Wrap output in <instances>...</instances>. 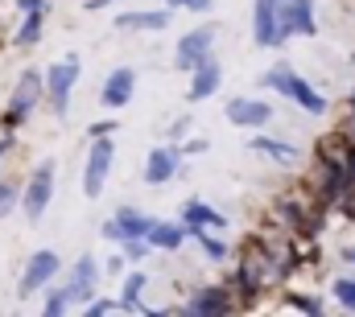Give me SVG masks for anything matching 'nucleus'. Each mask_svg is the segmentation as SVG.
<instances>
[{
	"label": "nucleus",
	"mask_w": 355,
	"mask_h": 317,
	"mask_svg": "<svg viewBox=\"0 0 355 317\" xmlns=\"http://www.w3.org/2000/svg\"><path fill=\"white\" fill-rule=\"evenodd\" d=\"M190 239H198V243H202L207 260H215V264H219V260H227V243H223V239H215L211 231H202V227H190Z\"/></svg>",
	"instance_id": "obj_23"
},
{
	"label": "nucleus",
	"mask_w": 355,
	"mask_h": 317,
	"mask_svg": "<svg viewBox=\"0 0 355 317\" xmlns=\"http://www.w3.org/2000/svg\"><path fill=\"white\" fill-rule=\"evenodd\" d=\"M219 82H223V66L215 62V54L207 58V62H198V71L190 75V103H202V99H211L215 91H219Z\"/></svg>",
	"instance_id": "obj_13"
},
{
	"label": "nucleus",
	"mask_w": 355,
	"mask_h": 317,
	"mask_svg": "<svg viewBox=\"0 0 355 317\" xmlns=\"http://www.w3.org/2000/svg\"><path fill=\"white\" fill-rule=\"evenodd\" d=\"M12 149V136H0V161H4V153Z\"/></svg>",
	"instance_id": "obj_38"
},
{
	"label": "nucleus",
	"mask_w": 355,
	"mask_h": 317,
	"mask_svg": "<svg viewBox=\"0 0 355 317\" xmlns=\"http://www.w3.org/2000/svg\"><path fill=\"white\" fill-rule=\"evenodd\" d=\"M145 284H149V276H145V272H128V276H124L120 305H124L128 314H141V293H145Z\"/></svg>",
	"instance_id": "obj_21"
},
{
	"label": "nucleus",
	"mask_w": 355,
	"mask_h": 317,
	"mask_svg": "<svg viewBox=\"0 0 355 317\" xmlns=\"http://www.w3.org/2000/svg\"><path fill=\"white\" fill-rule=\"evenodd\" d=\"M17 8L21 12H42V8H50V0H17Z\"/></svg>",
	"instance_id": "obj_33"
},
{
	"label": "nucleus",
	"mask_w": 355,
	"mask_h": 317,
	"mask_svg": "<svg viewBox=\"0 0 355 317\" xmlns=\"http://www.w3.org/2000/svg\"><path fill=\"white\" fill-rule=\"evenodd\" d=\"M257 46L281 50V17H277V0H257Z\"/></svg>",
	"instance_id": "obj_14"
},
{
	"label": "nucleus",
	"mask_w": 355,
	"mask_h": 317,
	"mask_svg": "<svg viewBox=\"0 0 355 317\" xmlns=\"http://www.w3.org/2000/svg\"><path fill=\"white\" fill-rule=\"evenodd\" d=\"M343 260H347V264H355V247H343Z\"/></svg>",
	"instance_id": "obj_39"
},
{
	"label": "nucleus",
	"mask_w": 355,
	"mask_h": 317,
	"mask_svg": "<svg viewBox=\"0 0 355 317\" xmlns=\"http://www.w3.org/2000/svg\"><path fill=\"white\" fill-rule=\"evenodd\" d=\"M174 173H186V165H182V149H178V145H162V149H153V153L145 157V169H141L145 185H166Z\"/></svg>",
	"instance_id": "obj_9"
},
{
	"label": "nucleus",
	"mask_w": 355,
	"mask_h": 317,
	"mask_svg": "<svg viewBox=\"0 0 355 317\" xmlns=\"http://www.w3.org/2000/svg\"><path fill=\"white\" fill-rule=\"evenodd\" d=\"M54 173H58L54 161H46V165L33 169V177H29L25 194H21V210H25L29 223H42V215H46V206H50V198H54Z\"/></svg>",
	"instance_id": "obj_3"
},
{
	"label": "nucleus",
	"mask_w": 355,
	"mask_h": 317,
	"mask_svg": "<svg viewBox=\"0 0 355 317\" xmlns=\"http://www.w3.org/2000/svg\"><path fill=\"white\" fill-rule=\"evenodd\" d=\"M116 223L124 227V235L128 239H149L153 235V227H157V219L145 215V210H137V206H120V210H116Z\"/></svg>",
	"instance_id": "obj_16"
},
{
	"label": "nucleus",
	"mask_w": 355,
	"mask_h": 317,
	"mask_svg": "<svg viewBox=\"0 0 355 317\" xmlns=\"http://www.w3.org/2000/svg\"><path fill=\"white\" fill-rule=\"evenodd\" d=\"M232 301H227V289H198L190 293V301L178 309V317H227Z\"/></svg>",
	"instance_id": "obj_10"
},
{
	"label": "nucleus",
	"mask_w": 355,
	"mask_h": 317,
	"mask_svg": "<svg viewBox=\"0 0 355 317\" xmlns=\"http://www.w3.org/2000/svg\"><path fill=\"white\" fill-rule=\"evenodd\" d=\"M352 116H355V95H352Z\"/></svg>",
	"instance_id": "obj_40"
},
{
	"label": "nucleus",
	"mask_w": 355,
	"mask_h": 317,
	"mask_svg": "<svg viewBox=\"0 0 355 317\" xmlns=\"http://www.w3.org/2000/svg\"><path fill=\"white\" fill-rule=\"evenodd\" d=\"M120 247H124V255H128L132 264H141V260H149V251H153V243H149V239H124Z\"/></svg>",
	"instance_id": "obj_26"
},
{
	"label": "nucleus",
	"mask_w": 355,
	"mask_h": 317,
	"mask_svg": "<svg viewBox=\"0 0 355 317\" xmlns=\"http://www.w3.org/2000/svg\"><path fill=\"white\" fill-rule=\"evenodd\" d=\"M186 128H190V120H174L166 132H170V141H182V136H186Z\"/></svg>",
	"instance_id": "obj_34"
},
{
	"label": "nucleus",
	"mask_w": 355,
	"mask_h": 317,
	"mask_svg": "<svg viewBox=\"0 0 355 317\" xmlns=\"http://www.w3.org/2000/svg\"><path fill=\"white\" fill-rule=\"evenodd\" d=\"M99 235L107 239V243H124V227H120V223H116V219H107V223H103V227H99Z\"/></svg>",
	"instance_id": "obj_30"
},
{
	"label": "nucleus",
	"mask_w": 355,
	"mask_h": 317,
	"mask_svg": "<svg viewBox=\"0 0 355 317\" xmlns=\"http://www.w3.org/2000/svg\"><path fill=\"white\" fill-rule=\"evenodd\" d=\"M112 161H116V141H112V136L91 141L87 169H83V194H87V198H99V194H103V181H107V173H112Z\"/></svg>",
	"instance_id": "obj_5"
},
{
	"label": "nucleus",
	"mask_w": 355,
	"mask_h": 317,
	"mask_svg": "<svg viewBox=\"0 0 355 317\" xmlns=\"http://www.w3.org/2000/svg\"><path fill=\"white\" fill-rule=\"evenodd\" d=\"M46 12L50 8H42V12H25V21H21V29H17V46H33L37 37H42V25H46Z\"/></svg>",
	"instance_id": "obj_22"
},
{
	"label": "nucleus",
	"mask_w": 355,
	"mask_h": 317,
	"mask_svg": "<svg viewBox=\"0 0 355 317\" xmlns=\"http://www.w3.org/2000/svg\"><path fill=\"white\" fill-rule=\"evenodd\" d=\"M107 4H112V0H87L83 8H87V12H99V8H107Z\"/></svg>",
	"instance_id": "obj_37"
},
{
	"label": "nucleus",
	"mask_w": 355,
	"mask_h": 317,
	"mask_svg": "<svg viewBox=\"0 0 355 317\" xmlns=\"http://www.w3.org/2000/svg\"><path fill=\"white\" fill-rule=\"evenodd\" d=\"M124 260H128V255H112V260H107V272L120 276V272H124Z\"/></svg>",
	"instance_id": "obj_35"
},
{
	"label": "nucleus",
	"mask_w": 355,
	"mask_h": 317,
	"mask_svg": "<svg viewBox=\"0 0 355 317\" xmlns=\"http://www.w3.org/2000/svg\"><path fill=\"white\" fill-rule=\"evenodd\" d=\"M186 239H190V227H186V223H170V219H157V227H153L149 243H153L157 251H178V247H182Z\"/></svg>",
	"instance_id": "obj_18"
},
{
	"label": "nucleus",
	"mask_w": 355,
	"mask_h": 317,
	"mask_svg": "<svg viewBox=\"0 0 355 317\" xmlns=\"http://www.w3.org/2000/svg\"><path fill=\"white\" fill-rule=\"evenodd\" d=\"M79 75H83L79 54H71V58H62V62H54V66L46 71V95H50V107H54L58 116H67V107H71V91H75Z\"/></svg>",
	"instance_id": "obj_2"
},
{
	"label": "nucleus",
	"mask_w": 355,
	"mask_h": 317,
	"mask_svg": "<svg viewBox=\"0 0 355 317\" xmlns=\"http://www.w3.org/2000/svg\"><path fill=\"white\" fill-rule=\"evenodd\" d=\"M37 99H42V75L37 71H25L17 87H12V103H8V111H4V128L12 132V128H21L25 124V116L37 107Z\"/></svg>",
	"instance_id": "obj_8"
},
{
	"label": "nucleus",
	"mask_w": 355,
	"mask_h": 317,
	"mask_svg": "<svg viewBox=\"0 0 355 317\" xmlns=\"http://www.w3.org/2000/svg\"><path fill=\"white\" fill-rule=\"evenodd\" d=\"M248 149H257V153H265V157L281 161V165L297 161V149H293V145H285V141H272V136H252V141H248Z\"/></svg>",
	"instance_id": "obj_20"
},
{
	"label": "nucleus",
	"mask_w": 355,
	"mask_h": 317,
	"mask_svg": "<svg viewBox=\"0 0 355 317\" xmlns=\"http://www.w3.org/2000/svg\"><path fill=\"white\" fill-rule=\"evenodd\" d=\"M67 305H71L67 289H54V293L46 297V309H42V317H62V314H67Z\"/></svg>",
	"instance_id": "obj_25"
},
{
	"label": "nucleus",
	"mask_w": 355,
	"mask_h": 317,
	"mask_svg": "<svg viewBox=\"0 0 355 317\" xmlns=\"http://www.w3.org/2000/svg\"><path fill=\"white\" fill-rule=\"evenodd\" d=\"M289 305H293V309H302L306 317H322V305H318L314 297H302V293H289Z\"/></svg>",
	"instance_id": "obj_27"
},
{
	"label": "nucleus",
	"mask_w": 355,
	"mask_h": 317,
	"mask_svg": "<svg viewBox=\"0 0 355 317\" xmlns=\"http://www.w3.org/2000/svg\"><path fill=\"white\" fill-rule=\"evenodd\" d=\"M58 268H62V260H58V251H33L29 255V264H25V272H21V284H17V297H33V293H42L54 276H58Z\"/></svg>",
	"instance_id": "obj_7"
},
{
	"label": "nucleus",
	"mask_w": 355,
	"mask_h": 317,
	"mask_svg": "<svg viewBox=\"0 0 355 317\" xmlns=\"http://www.w3.org/2000/svg\"><path fill=\"white\" fill-rule=\"evenodd\" d=\"M166 4H170V8H190V12H207L215 0H166Z\"/></svg>",
	"instance_id": "obj_31"
},
{
	"label": "nucleus",
	"mask_w": 355,
	"mask_h": 317,
	"mask_svg": "<svg viewBox=\"0 0 355 317\" xmlns=\"http://www.w3.org/2000/svg\"><path fill=\"white\" fill-rule=\"evenodd\" d=\"M17 202H21V194H17L12 185H4V181H0V219H8V210H12Z\"/></svg>",
	"instance_id": "obj_29"
},
{
	"label": "nucleus",
	"mask_w": 355,
	"mask_h": 317,
	"mask_svg": "<svg viewBox=\"0 0 355 317\" xmlns=\"http://www.w3.org/2000/svg\"><path fill=\"white\" fill-rule=\"evenodd\" d=\"M112 132H116V120H103V124H91V128H87L91 141H99V136H112Z\"/></svg>",
	"instance_id": "obj_32"
},
{
	"label": "nucleus",
	"mask_w": 355,
	"mask_h": 317,
	"mask_svg": "<svg viewBox=\"0 0 355 317\" xmlns=\"http://www.w3.org/2000/svg\"><path fill=\"white\" fill-rule=\"evenodd\" d=\"M211 50H215V25H198V29H190V33H182V37H178L174 66L194 75V71H198V62H207V58H211Z\"/></svg>",
	"instance_id": "obj_4"
},
{
	"label": "nucleus",
	"mask_w": 355,
	"mask_h": 317,
	"mask_svg": "<svg viewBox=\"0 0 355 317\" xmlns=\"http://www.w3.org/2000/svg\"><path fill=\"white\" fill-rule=\"evenodd\" d=\"M132 91H137V71L132 66H116L99 87V103L103 107H124L132 99Z\"/></svg>",
	"instance_id": "obj_11"
},
{
	"label": "nucleus",
	"mask_w": 355,
	"mask_h": 317,
	"mask_svg": "<svg viewBox=\"0 0 355 317\" xmlns=\"http://www.w3.org/2000/svg\"><path fill=\"white\" fill-rule=\"evenodd\" d=\"M182 153H207V141H186V149Z\"/></svg>",
	"instance_id": "obj_36"
},
{
	"label": "nucleus",
	"mask_w": 355,
	"mask_h": 317,
	"mask_svg": "<svg viewBox=\"0 0 355 317\" xmlns=\"http://www.w3.org/2000/svg\"><path fill=\"white\" fill-rule=\"evenodd\" d=\"M227 120L236 128H265L268 120H272V107H268L265 99H232L227 103Z\"/></svg>",
	"instance_id": "obj_12"
},
{
	"label": "nucleus",
	"mask_w": 355,
	"mask_h": 317,
	"mask_svg": "<svg viewBox=\"0 0 355 317\" xmlns=\"http://www.w3.org/2000/svg\"><path fill=\"white\" fill-rule=\"evenodd\" d=\"M182 223H186V227H202V231H207V227H211V231H223V227H227V219H223L215 206H207V202H186V206H182Z\"/></svg>",
	"instance_id": "obj_17"
},
{
	"label": "nucleus",
	"mask_w": 355,
	"mask_h": 317,
	"mask_svg": "<svg viewBox=\"0 0 355 317\" xmlns=\"http://www.w3.org/2000/svg\"><path fill=\"white\" fill-rule=\"evenodd\" d=\"M170 25V12H120L116 17V29H166Z\"/></svg>",
	"instance_id": "obj_19"
},
{
	"label": "nucleus",
	"mask_w": 355,
	"mask_h": 317,
	"mask_svg": "<svg viewBox=\"0 0 355 317\" xmlns=\"http://www.w3.org/2000/svg\"><path fill=\"white\" fill-rule=\"evenodd\" d=\"M277 17H281V46L297 33V37H314L318 21H314V0H277Z\"/></svg>",
	"instance_id": "obj_6"
},
{
	"label": "nucleus",
	"mask_w": 355,
	"mask_h": 317,
	"mask_svg": "<svg viewBox=\"0 0 355 317\" xmlns=\"http://www.w3.org/2000/svg\"><path fill=\"white\" fill-rule=\"evenodd\" d=\"M120 309H124L120 301H91V309H87L83 317H116Z\"/></svg>",
	"instance_id": "obj_28"
},
{
	"label": "nucleus",
	"mask_w": 355,
	"mask_h": 317,
	"mask_svg": "<svg viewBox=\"0 0 355 317\" xmlns=\"http://www.w3.org/2000/svg\"><path fill=\"white\" fill-rule=\"evenodd\" d=\"M331 293H335V301L347 309V314H355V280H347V276H339L335 284H331Z\"/></svg>",
	"instance_id": "obj_24"
},
{
	"label": "nucleus",
	"mask_w": 355,
	"mask_h": 317,
	"mask_svg": "<svg viewBox=\"0 0 355 317\" xmlns=\"http://www.w3.org/2000/svg\"><path fill=\"white\" fill-rule=\"evenodd\" d=\"M268 87V91H277V95H285L289 103H297L302 111H310V116H327V99L310 87V82L302 79L293 66H272V71H265V79H261Z\"/></svg>",
	"instance_id": "obj_1"
},
{
	"label": "nucleus",
	"mask_w": 355,
	"mask_h": 317,
	"mask_svg": "<svg viewBox=\"0 0 355 317\" xmlns=\"http://www.w3.org/2000/svg\"><path fill=\"white\" fill-rule=\"evenodd\" d=\"M95 276H99L95 255H79V264L71 272V284H67V297L71 301H95Z\"/></svg>",
	"instance_id": "obj_15"
}]
</instances>
